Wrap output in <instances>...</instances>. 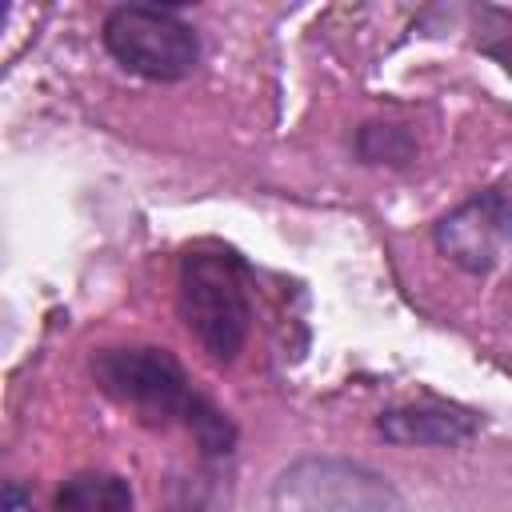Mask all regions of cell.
Wrapping results in <instances>:
<instances>
[{
	"label": "cell",
	"mask_w": 512,
	"mask_h": 512,
	"mask_svg": "<svg viewBox=\"0 0 512 512\" xmlns=\"http://www.w3.org/2000/svg\"><path fill=\"white\" fill-rule=\"evenodd\" d=\"M88 372L108 400L140 412L160 428L180 424L184 432H192L204 456H228L236 448V424L208 396L192 388L184 364L168 348L156 344L96 348Z\"/></svg>",
	"instance_id": "6da1fadb"
},
{
	"label": "cell",
	"mask_w": 512,
	"mask_h": 512,
	"mask_svg": "<svg viewBox=\"0 0 512 512\" xmlns=\"http://www.w3.org/2000/svg\"><path fill=\"white\" fill-rule=\"evenodd\" d=\"M176 308L192 340L216 364H232L244 352V340L252 328V296H248L244 260L220 248L188 252L176 276Z\"/></svg>",
	"instance_id": "7a4b0ae2"
},
{
	"label": "cell",
	"mask_w": 512,
	"mask_h": 512,
	"mask_svg": "<svg viewBox=\"0 0 512 512\" xmlns=\"http://www.w3.org/2000/svg\"><path fill=\"white\" fill-rule=\"evenodd\" d=\"M100 40L124 72L152 84H176L200 64L196 28L164 4H116L100 24Z\"/></svg>",
	"instance_id": "3957f363"
},
{
	"label": "cell",
	"mask_w": 512,
	"mask_h": 512,
	"mask_svg": "<svg viewBox=\"0 0 512 512\" xmlns=\"http://www.w3.org/2000/svg\"><path fill=\"white\" fill-rule=\"evenodd\" d=\"M276 512H400V492L372 468L352 460L308 456L272 484Z\"/></svg>",
	"instance_id": "277c9868"
},
{
	"label": "cell",
	"mask_w": 512,
	"mask_h": 512,
	"mask_svg": "<svg viewBox=\"0 0 512 512\" xmlns=\"http://www.w3.org/2000/svg\"><path fill=\"white\" fill-rule=\"evenodd\" d=\"M432 244L460 272L484 276L512 252V196L500 188L472 192L464 204L444 212L432 228Z\"/></svg>",
	"instance_id": "5b68a950"
},
{
	"label": "cell",
	"mask_w": 512,
	"mask_h": 512,
	"mask_svg": "<svg viewBox=\"0 0 512 512\" xmlns=\"http://www.w3.org/2000/svg\"><path fill=\"white\" fill-rule=\"evenodd\" d=\"M376 432L396 448H456L480 432V416L460 404L416 400L376 416Z\"/></svg>",
	"instance_id": "8992f818"
},
{
	"label": "cell",
	"mask_w": 512,
	"mask_h": 512,
	"mask_svg": "<svg viewBox=\"0 0 512 512\" xmlns=\"http://www.w3.org/2000/svg\"><path fill=\"white\" fill-rule=\"evenodd\" d=\"M52 512H132V488L116 472H76L56 488Z\"/></svg>",
	"instance_id": "52a82bcc"
},
{
	"label": "cell",
	"mask_w": 512,
	"mask_h": 512,
	"mask_svg": "<svg viewBox=\"0 0 512 512\" xmlns=\"http://www.w3.org/2000/svg\"><path fill=\"white\" fill-rule=\"evenodd\" d=\"M356 156L376 168H408L416 160V136L392 120H368L356 128Z\"/></svg>",
	"instance_id": "ba28073f"
},
{
	"label": "cell",
	"mask_w": 512,
	"mask_h": 512,
	"mask_svg": "<svg viewBox=\"0 0 512 512\" xmlns=\"http://www.w3.org/2000/svg\"><path fill=\"white\" fill-rule=\"evenodd\" d=\"M472 32H476L472 44L512 76V8H496V4L472 8Z\"/></svg>",
	"instance_id": "9c48e42d"
},
{
	"label": "cell",
	"mask_w": 512,
	"mask_h": 512,
	"mask_svg": "<svg viewBox=\"0 0 512 512\" xmlns=\"http://www.w3.org/2000/svg\"><path fill=\"white\" fill-rule=\"evenodd\" d=\"M0 512H36V504H32V496L16 480H8L4 484V496H0Z\"/></svg>",
	"instance_id": "30bf717a"
}]
</instances>
